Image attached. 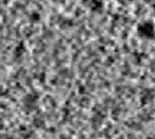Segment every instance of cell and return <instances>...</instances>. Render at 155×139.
<instances>
[{
    "instance_id": "cell-1",
    "label": "cell",
    "mask_w": 155,
    "mask_h": 139,
    "mask_svg": "<svg viewBox=\"0 0 155 139\" xmlns=\"http://www.w3.org/2000/svg\"><path fill=\"white\" fill-rule=\"evenodd\" d=\"M147 139H152V138H147Z\"/></svg>"
},
{
    "instance_id": "cell-2",
    "label": "cell",
    "mask_w": 155,
    "mask_h": 139,
    "mask_svg": "<svg viewBox=\"0 0 155 139\" xmlns=\"http://www.w3.org/2000/svg\"><path fill=\"white\" fill-rule=\"evenodd\" d=\"M0 122H2V119H0Z\"/></svg>"
}]
</instances>
